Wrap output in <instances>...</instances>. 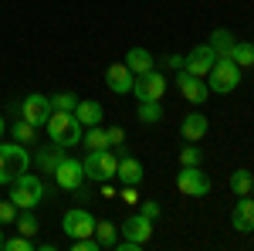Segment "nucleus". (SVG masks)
Masks as SVG:
<instances>
[{
  "instance_id": "f257e3e1",
  "label": "nucleus",
  "mask_w": 254,
  "mask_h": 251,
  "mask_svg": "<svg viewBox=\"0 0 254 251\" xmlns=\"http://www.w3.org/2000/svg\"><path fill=\"white\" fill-rule=\"evenodd\" d=\"M7 197L17 204V211H34L44 200V183L34 173H20L7 183Z\"/></svg>"
},
{
  "instance_id": "f03ea898",
  "label": "nucleus",
  "mask_w": 254,
  "mask_h": 251,
  "mask_svg": "<svg viewBox=\"0 0 254 251\" xmlns=\"http://www.w3.org/2000/svg\"><path fill=\"white\" fill-rule=\"evenodd\" d=\"M48 133H51V143L68 150V146H78L81 143V122L75 119V112H61V109H51V119L44 122Z\"/></svg>"
},
{
  "instance_id": "7ed1b4c3",
  "label": "nucleus",
  "mask_w": 254,
  "mask_h": 251,
  "mask_svg": "<svg viewBox=\"0 0 254 251\" xmlns=\"http://www.w3.org/2000/svg\"><path fill=\"white\" fill-rule=\"evenodd\" d=\"M241 85V65H234V58H217L214 68L207 72V88L217 95H231Z\"/></svg>"
},
{
  "instance_id": "20e7f679",
  "label": "nucleus",
  "mask_w": 254,
  "mask_h": 251,
  "mask_svg": "<svg viewBox=\"0 0 254 251\" xmlns=\"http://www.w3.org/2000/svg\"><path fill=\"white\" fill-rule=\"evenodd\" d=\"M31 153L24 150V143H0V183H10L14 176L27 173Z\"/></svg>"
},
{
  "instance_id": "39448f33",
  "label": "nucleus",
  "mask_w": 254,
  "mask_h": 251,
  "mask_svg": "<svg viewBox=\"0 0 254 251\" xmlns=\"http://www.w3.org/2000/svg\"><path fill=\"white\" fill-rule=\"evenodd\" d=\"M81 167H85L88 180L105 183V180H112L119 173V153H112V150H88V156L81 160Z\"/></svg>"
},
{
  "instance_id": "423d86ee",
  "label": "nucleus",
  "mask_w": 254,
  "mask_h": 251,
  "mask_svg": "<svg viewBox=\"0 0 254 251\" xmlns=\"http://www.w3.org/2000/svg\"><path fill=\"white\" fill-rule=\"evenodd\" d=\"M176 190L183 197H207L210 193V180L200 167H180L176 173Z\"/></svg>"
},
{
  "instance_id": "0eeeda50",
  "label": "nucleus",
  "mask_w": 254,
  "mask_h": 251,
  "mask_svg": "<svg viewBox=\"0 0 254 251\" xmlns=\"http://www.w3.org/2000/svg\"><path fill=\"white\" fill-rule=\"evenodd\" d=\"M132 92H136L139 102H163V95H166V78H163V72H146V75H136V82H132Z\"/></svg>"
},
{
  "instance_id": "6e6552de",
  "label": "nucleus",
  "mask_w": 254,
  "mask_h": 251,
  "mask_svg": "<svg viewBox=\"0 0 254 251\" xmlns=\"http://www.w3.org/2000/svg\"><path fill=\"white\" fill-rule=\"evenodd\" d=\"M176 88H180V95L187 98L190 105H203V102L210 98L207 78H196V75H190L187 68H180V75H176Z\"/></svg>"
},
{
  "instance_id": "1a4fd4ad",
  "label": "nucleus",
  "mask_w": 254,
  "mask_h": 251,
  "mask_svg": "<svg viewBox=\"0 0 254 251\" xmlns=\"http://www.w3.org/2000/svg\"><path fill=\"white\" fill-rule=\"evenodd\" d=\"M61 228L68 238H88V234H95V214L88 207H75L61 217Z\"/></svg>"
},
{
  "instance_id": "9d476101",
  "label": "nucleus",
  "mask_w": 254,
  "mask_h": 251,
  "mask_svg": "<svg viewBox=\"0 0 254 251\" xmlns=\"http://www.w3.org/2000/svg\"><path fill=\"white\" fill-rule=\"evenodd\" d=\"M81 180H85V167H81V160H68V156H61L58 167H55V183H58L61 190H78Z\"/></svg>"
},
{
  "instance_id": "9b49d317",
  "label": "nucleus",
  "mask_w": 254,
  "mask_h": 251,
  "mask_svg": "<svg viewBox=\"0 0 254 251\" xmlns=\"http://www.w3.org/2000/svg\"><path fill=\"white\" fill-rule=\"evenodd\" d=\"M214 61H217V51L210 44H196L190 55H183V68L196 78H207V72L214 68Z\"/></svg>"
},
{
  "instance_id": "f8f14e48",
  "label": "nucleus",
  "mask_w": 254,
  "mask_h": 251,
  "mask_svg": "<svg viewBox=\"0 0 254 251\" xmlns=\"http://www.w3.org/2000/svg\"><path fill=\"white\" fill-rule=\"evenodd\" d=\"M20 116L27 119V122H34V126H44L48 119H51V98L41 95V92H31V95L24 98V105H20Z\"/></svg>"
},
{
  "instance_id": "ddd939ff",
  "label": "nucleus",
  "mask_w": 254,
  "mask_h": 251,
  "mask_svg": "<svg viewBox=\"0 0 254 251\" xmlns=\"http://www.w3.org/2000/svg\"><path fill=\"white\" fill-rule=\"evenodd\" d=\"M132 82H136V75L129 72L126 61L105 68V85H109V92H116V95H129V92H132Z\"/></svg>"
},
{
  "instance_id": "4468645a",
  "label": "nucleus",
  "mask_w": 254,
  "mask_h": 251,
  "mask_svg": "<svg viewBox=\"0 0 254 251\" xmlns=\"http://www.w3.org/2000/svg\"><path fill=\"white\" fill-rule=\"evenodd\" d=\"M153 224H156V221H149L146 214H139V211H136L132 217H126V221L119 224V231L126 234L129 241H139V245H146V241L153 238Z\"/></svg>"
},
{
  "instance_id": "2eb2a0df",
  "label": "nucleus",
  "mask_w": 254,
  "mask_h": 251,
  "mask_svg": "<svg viewBox=\"0 0 254 251\" xmlns=\"http://www.w3.org/2000/svg\"><path fill=\"white\" fill-rule=\"evenodd\" d=\"M231 228L241 234H254V197H237L234 211H231Z\"/></svg>"
},
{
  "instance_id": "dca6fc26",
  "label": "nucleus",
  "mask_w": 254,
  "mask_h": 251,
  "mask_svg": "<svg viewBox=\"0 0 254 251\" xmlns=\"http://www.w3.org/2000/svg\"><path fill=\"white\" fill-rule=\"evenodd\" d=\"M207 133H210V119L203 116V112H190V116H183V122H180V136L187 143H200Z\"/></svg>"
},
{
  "instance_id": "f3484780",
  "label": "nucleus",
  "mask_w": 254,
  "mask_h": 251,
  "mask_svg": "<svg viewBox=\"0 0 254 251\" xmlns=\"http://www.w3.org/2000/svg\"><path fill=\"white\" fill-rule=\"evenodd\" d=\"M75 119H78L85 129H88V126H102V119H105L102 102H95V98H78V105H75Z\"/></svg>"
},
{
  "instance_id": "a211bd4d",
  "label": "nucleus",
  "mask_w": 254,
  "mask_h": 251,
  "mask_svg": "<svg viewBox=\"0 0 254 251\" xmlns=\"http://www.w3.org/2000/svg\"><path fill=\"white\" fill-rule=\"evenodd\" d=\"M119 180H122V183H126V187H139V183H142V163H139L136 156H119Z\"/></svg>"
},
{
  "instance_id": "6ab92c4d",
  "label": "nucleus",
  "mask_w": 254,
  "mask_h": 251,
  "mask_svg": "<svg viewBox=\"0 0 254 251\" xmlns=\"http://www.w3.org/2000/svg\"><path fill=\"white\" fill-rule=\"evenodd\" d=\"M126 65H129L132 75H146V72L156 68V61H153V55H149L146 48H129V51H126Z\"/></svg>"
},
{
  "instance_id": "aec40b11",
  "label": "nucleus",
  "mask_w": 254,
  "mask_h": 251,
  "mask_svg": "<svg viewBox=\"0 0 254 251\" xmlns=\"http://www.w3.org/2000/svg\"><path fill=\"white\" fill-rule=\"evenodd\" d=\"M210 48L217 51V58H231V51H234V44H237V38L227 31V27H217L214 34H210V41H207Z\"/></svg>"
},
{
  "instance_id": "412c9836",
  "label": "nucleus",
  "mask_w": 254,
  "mask_h": 251,
  "mask_svg": "<svg viewBox=\"0 0 254 251\" xmlns=\"http://www.w3.org/2000/svg\"><path fill=\"white\" fill-rule=\"evenodd\" d=\"M227 187H231V193H234V197H248V193L254 190V173H251V170H234Z\"/></svg>"
},
{
  "instance_id": "4be33fe9",
  "label": "nucleus",
  "mask_w": 254,
  "mask_h": 251,
  "mask_svg": "<svg viewBox=\"0 0 254 251\" xmlns=\"http://www.w3.org/2000/svg\"><path fill=\"white\" fill-rule=\"evenodd\" d=\"M231 58H234V65H241V68H254V44L251 41H237Z\"/></svg>"
},
{
  "instance_id": "5701e85b",
  "label": "nucleus",
  "mask_w": 254,
  "mask_h": 251,
  "mask_svg": "<svg viewBox=\"0 0 254 251\" xmlns=\"http://www.w3.org/2000/svg\"><path fill=\"white\" fill-rule=\"evenodd\" d=\"M116 234H119V228L112 224V221H95V238H98L102 248H112V245L119 241Z\"/></svg>"
},
{
  "instance_id": "b1692460",
  "label": "nucleus",
  "mask_w": 254,
  "mask_h": 251,
  "mask_svg": "<svg viewBox=\"0 0 254 251\" xmlns=\"http://www.w3.org/2000/svg\"><path fill=\"white\" fill-rule=\"evenodd\" d=\"M139 122H146V126H153L163 119V102H139V112H136Z\"/></svg>"
},
{
  "instance_id": "393cba45",
  "label": "nucleus",
  "mask_w": 254,
  "mask_h": 251,
  "mask_svg": "<svg viewBox=\"0 0 254 251\" xmlns=\"http://www.w3.org/2000/svg\"><path fill=\"white\" fill-rule=\"evenodd\" d=\"M14 228H17V234H27V238H34L38 234V217H34V211H17V221H14Z\"/></svg>"
},
{
  "instance_id": "a878e982",
  "label": "nucleus",
  "mask_w": 254,
  "mask_h": 251,
  "mask_svg": "<svg viewBox=\"0 0 254 251\" xmlns=\"http://www.w3.org/2000/svg\"><path fill=\"white\" fill-rule=\"evenodd\" d=\"M10 133H14V139H17V143H34V139H38V126H34V122H27V119L20 116L17 122H14V129H10Z\"/></svg>"
},
{
  "instance_id": "bb28decb",
  "label": "nucleus",
  "mask_w": 254,
  "mask_h": 251,
  "mask_svg": "<svg viewBox=\"0 0 254 251\" xmlns=\"http://www.w3.org/2000/svg\"><path fill=\"white\" fill-rule=\"evenodd\" d=\"M81 143H85L88 150H109V136H105L102 126H88V133H85Z\"/></svg>"
},
{
  "instance_id": "cd10ccee",
  "label": "nucleus",
  "mask_w": 254,
  "mask_h": 251,
  "mask_svg": "<svg viewBox=\"0 0 254 251\" xmlns=\"http://www.w3.org/2000/svg\"><path fill=\"white\" fill-rule=\"evenodd\" d=\"M75 105H78V98L71 95V92H58V95L51 98V109H61V112H75Z\"/></svg>"
},
{
  "instance_id": "c85d7f7f",
  "label": "nucleus",
  "mask_w": 254,
  "mask_h": 251,
  "mask_svg": "<svg viewBox=\"0 0 254 251\" xmlns=\"http://www.w3.org/2000/svg\"><path fill=\"white\" fill-rule=\"evenodd\" d=\"M3 251H34V241L27 234H17V238H7L3 241Z\"/></svg>"
},
{
  "instance_id": "c756f323",
  "label": "nucleus",
  "mask_w": 254,
  "mask_h": 251,
  "mask_svg": "<svg viewBox=\"0 0 254 251\" xmlns=\"http://www.w3.org/2000/svg\"><path fill=\"white\" fill-rule=\"evenodd\" d=\"M180 167H200V150H196L193 143H187L180 150Z\"/></svg>"
},
{
  "instance_id": "7c9ffc66",
  "label": "nucleus",
  "mask_w": 254,
  "mask_h": 251,
  "mask_svg": "<svg viewBox=\"0 0 254 251\" xmlns=\"http://www.w3.org/2000/svg\"><path fill=\"white\" fill-rule=\"evenodd\" d=\"M61 146H55V153H51V150H44V153L38 156V163L41 167H44V170H48V173H55V167H58V160H61Z\"/></svg>"
},
{
  "instance_id": "2f4dec72",
  "label": "nucleus",
  "mask_w": 254,
  "mask_h": 251,
  "mask_svg": "<svg viewBox=\"0 0 254 251\" xmlns=\"http://www.w3.org/2000/svg\"><path fill=\"white\" fill-rule=\"evenodd\" d=\"M17 221V204L7 197V200H0V224H14Z\"/></svg>"
},
{
  "instance_id": "473e14b6",
  "label": "nucleus",
  "mask_w": 254,
  "mask_h": 251,
  "mask_svg": "<svg viewBox=\"0 0 254 251\" xmlns=\"http://www.w3.org/2000/svg\"><path fill=\"white\" fill-rule=\"evenodd\" d=\"M105 136H109V150H116V146H122V143H126V129H122V126H109V129H105Z\"/></svg>"
},
{
  "instance_id": "72a5a7b5",
  "label": "nucleus",
  "mask_w": 254,
  "mask_h": 251,
  "mask_svg": "<svg viewBox=\"0 0 254 251\" xmlns=\"http://www.w3.org/2000/svg\"><path fill=\"white\" fill-rule=\"evenodd\" d=\"M139 214H146L149 221H156L159 214H163V207H159L156 200H139Z\"/></svg>"
},
{
  "instance_id": "f704fd0d",
  "label": "nucleus",
  "mask_w": 254,
  "mask_h": 251,
  "mask_svg": "<svg viewBox=\"0 0 254 251\" xmlns=\"http://www.w3.org/2000/svg\"><path fill=\"white\" fill-rule=\"evenodd\" d=\"M122 204H129V207H139V193H136V187H126V190H122Z\"/></svg>"
},
{
  "instance_id": "c9c22d12",
  "label": "nucleus",
  "mask_w": 254,
  "mask_h": 251,
  "mask_svg": "<svg viewBox=\"0 0 254 251\" xmlns=\"http://www.w3.org/2000/svg\"><path fill=\"white\" fill-rule=\"evenodd\" d=\"M112 248H119V251H139L142 245H139V241H129V238H126V241H116Z\"/></svg>"
},
{
  "instance_id": "e433bc0d",
  "label": "nucleus",
  "mask_w": 254,
  "mask_h": 251,
  "mask_svg": "<svg viewBox=\"0 0 254 251\" xmlns=\"http://www.w3.org/2000/svg\"><path fill=\"white\" fill-rule=\"evenodd\" d=\"M166 68H176L180 72L183 68V55H166Z\"/></svg>"
},
{
  "instance_id": "4c0bfd02",
  "label": "nucleus",
  "mask_w": 254,
  "mask_h": 251,
  "mask_svg": "<svg viewBox=\"0 0 254 251\" xmlns=\"http://www.w3.org/2000/svg\"><path fill=\"white\" fill-rule=\"evenodd\" d=\"M102 197H105V200H112V197H116V187H112V180H105V183H102Z\"/></svg>"
},
{
  "instance_id": "58836bf2",
  "label": "nucleus",
  "mask_w": 254,
  "mask_h": 251,
  "mask_svg": "<svg viewBox=\"0 0 254 251\" xmlns=\"http://www.w3.org/2000/svg\"><path fill=\"white\" fill-rule=\"evenodd\" d=\"M3 241H7V238H3V224H0V251H3Z\"/></svg>"
},
{
  "instance_id": "ea45409f",
  "label": "nucleus",
  "mask_w": 254,
  "mask_h": 251,
  "mask_svg": "<svg viewBox=\"0 0 254 251\" xmlns=\"http://www.w3.org/2000/svg\"><path fill=\"white\" fill-rule=\"evenodd\" d=\"M3 129H7V122H3V119H0V136H3Z\"/></svg>"
},
{
  "instance_id": "a19ab883",
  "label": "nucleus",
  "mask_w": 254,
  "mask_h": 251,
  "mask_svg": "<svg viewBox=\"0 0 254 251\" xmlns=\"http://www.w3.org/2000/svg\"><path fill=\"white\" fill-rule=\"evenodd\" d=\"M251 197H254V190H251Z\"/></svg>"
}]
</instances>
